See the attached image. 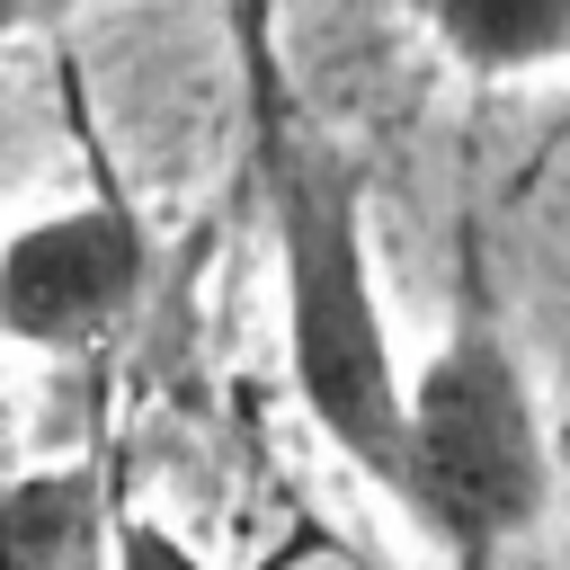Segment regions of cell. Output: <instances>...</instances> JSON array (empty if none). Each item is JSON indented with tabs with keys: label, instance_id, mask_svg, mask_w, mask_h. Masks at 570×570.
<instances>
[{
	"label": "cell",
	"instance_id": "6da1fadb",
	"mask_svg": "<svg viewBox=\"0 0 570 570\" xmlns=\"http://www.w3.org/2000/svg\"><path fill=\"white\" fill-rule=\"evenodd\" d=\"M249 116H258V187L276 214V267H285V356H294V392L321 419V436L374 472L383 490L401 481V445H410V383L392 365V330L374 303V258H365V205L347 160L303 125V107L285 98L258 18H249Z\"/></svg>",
	"mask_w": 570,
	"mask_h": 570
},
{
	"label": "cell",
	"instance_id": "7a4b0ae2",
	"mask_svg": "<svg viewBox=\"0 0 570 570\" xmlns=\"http://www.w3.org/2000/svg\"><path fill=\"white\" fill-rule=\"evenodd\" d=\"M543 490H552V463H543L517 347L481 312V294H463L436 365L410 383V445H401L392 499L419 517V534H436L463 570H481L499 543H517L543 517Z\"/></svg>",
	"mask_w": 570,
	"mask_h": 570
},
{
	"label": "cell",
	"instance_id": "3957f363",
	"mask_svg": "<svg viewBox=\"0 0 570 570\" xmlns=\"http://www.w3.org/2000/svg\"><path fill=\"white\" fill-rule=\"evenodd\" d=\"M142 267H151V240L116 196L27 223L0 249V330L27 347H80L142 294Z\"/></svg>",
	"mask_w": 570,
	"mask_h": 570
},
{
	"label": "cell",
	"instance_id": "277c9868",
	"mask_svg": "<svg viewBox=\"0 0 570 570\" xmlns=\"http://www.w3.org/2000/svg\"><path fill=\"white\" fill-rule=\"evenodd\" d=\"M98 543H116V517L80 463L0 481V570H89Z\"/></svg>",
	"mask_w": 570,
	"mask_h": 570
},
{
	"label": "cell",
	"instance_id": "5b68a950",
	"mask_svg": "<svg viewBox=\"0 0 570 570\" xmlns=\"http://www.w3.org/2000/svg\"><path fill=\"white\" fill-rule=\"evenodd\" d=\"M436 45L463 71H534L570 53V0H419Z\"/></svg>",
	"mask_w": 570,
	"mask_h": 570
},
{
	"label": "cell",
	"instance_id": "8992f818",
	"mask_svg": "<svg viewBox=\"0 0 570 570\" xmlns=\"http://www.w3.org/2000/svg\"><path fill=\"white\" fill-rule=\"evenodd\" d=\"M107 552H116V570H205V561H196L169 525L134 517V508H116V543H107Z\"/></svg>",
	"mask_w": 570,
	"mask_h": 570
},
{
	"label": "cell",
	"instance_id": "52a82bcc",
	"mask_svg": "<svg viewBox=\"0 0 570 570\" xmlns=\"http://www.w3.org/2000/svg\"><path fill=\"white\" fill-rule=\"evenodd\" d=\"M18 18H27V0H0V36H9V27H18Z\"/></svg>",
	"mask_w": 570,
	"mask_h": 570
}]
</instances>
